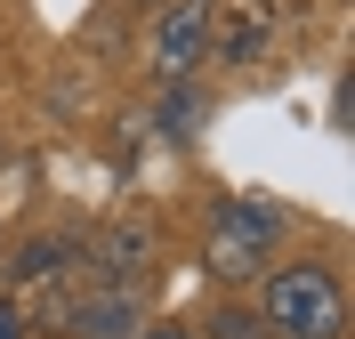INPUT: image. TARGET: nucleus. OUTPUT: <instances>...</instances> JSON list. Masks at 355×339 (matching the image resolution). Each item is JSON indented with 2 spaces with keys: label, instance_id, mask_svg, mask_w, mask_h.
Here are the masks:
<instances>
[{
  "label": "nucleus",
  "instance_id": "nucleus-1",
  "mask_svg": "<svg viewBox=\"0 0 355 339\" xmlns=\"http://www.w3.org/2000/svg\"><path fill=\"white\" fill-rule=\"evenodd\" d=\"M259 323L275 339H339L347 331V291L323 259H275L259 275Z\"/></svg>",
  "mask_w": 355,
  "mask_h": 339
},
{
  "label": "nucleus",
  "instance_id": "nucleus-2",
  "mask_svg": "<svg viewBox=\"0 0 355 339\" xmlns=\"http://www.w3.org/2000/svg\"><path fill=\"white\" fill-rule=\"evenodd\" d=\"M283 210L259 202V194H226L218 210H210V234H202V259H210V275H226V283H250V275L275 267V250H283Z\"/></svg>",
  "mask_w": 355,
  "mask_h": 339
},
{
  "label": "nucleus",
  "instance_id": "nucleus-3",
  "mask_svg": "<svg viewBox=\"0 0 355 339\" xmlns=\"http://www.w3.org/2000/svg\"><path fill=\"white\" fill-rule=\"evenodd\" d=\"M210 0H170V8H154V41H146V57H154L162 81H186V73L210 57Z\"/></svg>",
  "mask_w": 355,
  "mask_h": 339
},
{
  "label": "nucleus",
  "instance_id": "nucleus-4",
  "mask_svg": "<svg viewBox=\"0 0 355 339\" xmlns=\"http://www.w3.org/2000/svg\"><path fill=\"white\" fill-rule=\"evenodd\" d=\"M137 323H146V291L137 283H89V291L65 299L57 331H73V339H137Z\"/></svg>",
  "mask_w": 355,
  "mask_h": 339
},
{
  "label": "nucleus",
  "instance_id": "nucleus-5",
  "mask_svg": "<svg viewBox=\"0 0 355 339\" xmlns=\"http://www.w3.org/2000/svg\"><path fill=\"white\" fill-rule=\"evenodd\" d=\"M154 250H162L154 218H113L105 234H97V275H89V283H137V291H146Z\"/></svg>",
  "mask_w": 355,
  "mask_h": 339
},
{
  "label": "nucleus",
  "instance_id": "nucleus-6",
  "mask_svg": "<svg viewBox=\"0 0 355 339\" xmlns=\"http://www.w3.org/2000/svg\"><path fill=\"white\" fill-rule=\"evenodd\" d=\"M65 267H73V250H65V243H49V234H33V243L17 250V267H8V283H57Z\"/></svg>",
  "mask_w": 355,
  "mask_h": 339
},
{
  "label": "nucleus",
  "instance_id": "nucleus-7",
  "mask_svg": "<svg viewBox=\"0 0 355 339\" xmlns=\"http://www.w3.org/2000/svg\"><path fill=\"white\" fill-rule=\"evenodd\" d=\"M154 130H162V137H194V130H202V97L186 89V81H170V89L154 97Z\"/></svg>",
  "mask_w": 355,
  "mask_h": 339
},
{
  "label": "nucleus",
  "instance_id": "nucleus-8",
  "mask_svg": "<svg viewBox=\"0 0 355 339\" xmlns=\"http://www.w3.org/2000/svg\"><path fill=\"white\" fill-rule=\"evenodd\" d=\"M194 339H275L259 323V307H250V299H226V307H210V323H202Z\"/></svg>",
  "mask_w": 355,
  "mask_h": 339
},
{
  "label": "nucleus",
  "instance_id": "nucleus-9",
  "mask_svg": "<svg viewBox=\"0 0 355 339\" xmlns=\"http://www.w3.org/2000/svg\"><path fill=\"white\" fill-rule=\"evenodd\" d=\"M137 339H194V323H178V315H146V323H137Z\"/></svg>",
  "mask_w": 355,
  "mask_h": 339
},
{
  "label": "nucleus",
  "instance_id": "nucleus-10",
  "mask_svg": "<svg viewBox=\"0 0 355 339\" xmlns=\"http://www.w3.org/2000/svg\"><path fill=\"white\" fill-rule=\"evenodd\" d=\"M0 339H24V315H17V299H0Z\"/></svg>",
  "mask_w": 355,
  "mask_h": 339
},
{
  "label": "nucleus",
  "instance_id": "nucleus-11",
  "mask_svg": "<svg viewBox=\"0 0 355 339\" xmlns=\"http://www.w3.org/2000/svg\"><path fill=\"white\" fill-rule=\"evenodd\" d=\"M146 8H170V0H146Z\"/></svg>",
  "mask_w": 355,
  "mask_h": 339
}]
</instances>
